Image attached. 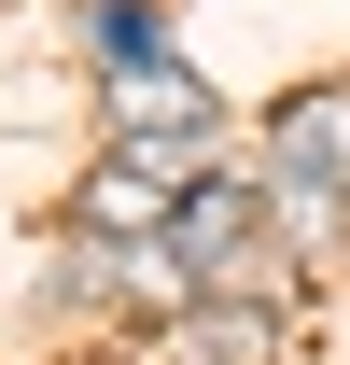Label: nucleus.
Here are the masks:
<instances>
[{"label":"nucleus","mask_w":350,"mask_h":365,"mask_svg":"<svg viewBox=\"0 0 350 365\" xmlns=\"http://www.w3.org/2000/svg\"><path fill=\"white\" fill-rule=\"evenodd\" d=\"M266 182H280V197H336L350 182V85L295 98V113L266 127Z\"/></svg>","instance_id":"nucleus-1"},{"label":"nucleus","mask_w":350,"mask_h":365,"mask_svg":"<svg viewBox=\"0 0 350 365\" xmlns=\"http://www.w3.org/2000/svg\"><path fill=\"white\" fill-rule=\"evenodd\" d=\"M112 140H211V85H196V71H169V56L112 71Z\"/></svg>","instance_id":"nucleus-2"},{"label":"nucleus","mask_w":350,"mask_h":365,"mask_svg":"<svg viewBox=\"0 0 350 365\" xmlns=\"http://www.w3.org/2000/svg\"><path fill=\"white\" fill-rule=\"evenodd\" d=\"M169 211H182V182L140 169L127 140H112V169H85V225H98V239H169Z\"/></svg>","instance_id":"nucleus-3"},{"label":"nucleus","mask_w":350,"mask_h":365,"mask_svg":"<svg viewBox=\"0 0 350 365\" xmlns=\"http://www.w3.org/2000/svg\"><path fill=\"white\" fill-rule=\"evenodd\" d=\"M140 56H169L154 0H98V71H140Z\"/></svg>","instance_id":"nucleus-4"},{"label":"nucleus","mask_w":350,"mask_h":365,"mask_svg":"<svg viewBox=\"0 0 350 365\" xmlns=\"http://www.w3.org/2000/svg\"><path fill=\"white\" fill-rule=\"evenodd\" d=\"M196 351H211V365H266L280 323H266V309H196Z\"/></svg>","instance_id":"nucleus-5"}]
</instances>
